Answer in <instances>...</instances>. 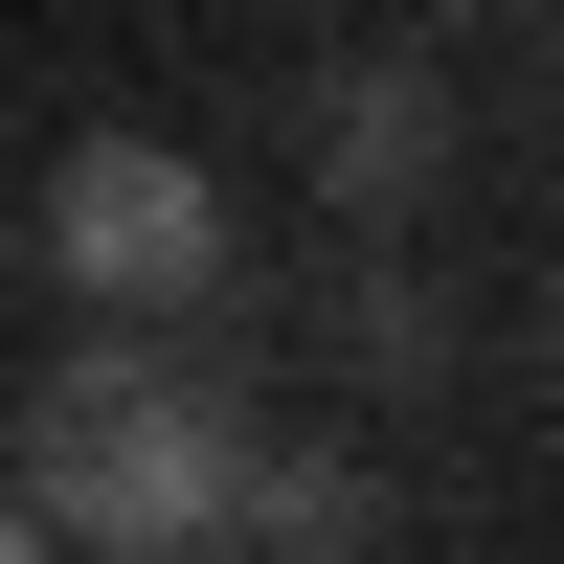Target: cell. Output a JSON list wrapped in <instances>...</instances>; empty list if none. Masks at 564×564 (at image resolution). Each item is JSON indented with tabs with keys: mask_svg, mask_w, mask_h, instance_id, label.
Masks as SVG:
<instances>
[{
	"mask_svg": "<svg viewBox=\"0 0 564 564\" xmlns=\"http://www.w3.org/2000/svg\"><path fill=\"white\" fill-rule=\"evenodd\" d=\"M23 520H45V542H90V564H204L226 520H249V406L159 384V361H90V384L45 406Z\"/></svg>",
	"mask_w": 564,
	"mask_h": 564,
	"instance_id": "obj_1",
	"label": "cell"
},
{
	"mask_svg": "<svg viewBox=\"0 0 564 564\" xmlns=\"http://www.w3.org/2000/svg\"><path fill=\"white\" fill-rule=\"evenodd\" d=\"M45 271H68V294H113V316L204 294V271H226V204H204V159H159V135H90V159L45 181Z\"/></svg>",
	"mask_w": 564,
	"mask_h": 564,
	"instance_id": "obj_2",
	"label": "cell"
},
{
	"mask_svg": "<svg viewBox=\"0 0 564 564\" xmlns=\"http://www.w3.org/2000/svg\"><path fill=\"white\" fill-rule=\"evenodd\" d=\"M316 181H339V204H430V181H452V90L406 68V45L339 68V90H316Z\"/></svg>",
	"mask_w": 564,
	"mask_h": 564,
	"instance_id": "obj_3",
	"label": "cell"
},
{
	"mask_svg": "<svg viewBox=\"0 0 564 564\" xmlns=\"http://www.w3.org/2000/svg\"><path fill=\"white\" fill-rule=\"evenodd\" d=\"M249 542H294V564H361V475H339V452H249Z\"/></svg>",
	"mask_w": 564,
	"mask_h": 564,
	"instance_id": "obj_4",
	"label": "cell"
},
{
	"mask_svg": "<svg viewBox=\"0 0 564 564\" xmlns=\"http://www.w3.org/2000/svg\"><path fill=\"white\" fill-rule=\"evenodd\" d=\"M339 339L384 361V384H430V361H452V316H430V271H361V294H339Z\"/></svg>",
	"mask_w": 564,
	"mask_h": 564,
	"instance_id": "obj_5",
	"label": "cell"
},
{
	"mask_svg": "<svg viewBox=\"0 0 564 564\" xmlns=\"http://www.w3.org/2000/svg\"><path fill=\"white\" fill-rule=\"evenodd\" d=\"M0 564H68V542H45V520H23V497H0Z\"/></svg>",
	"mask_w": 564,
	"mask_h": 564,
	"instance_id": "obj_6",
	"label": "cell"
},
{
	"mask_svg": "<svg viewBox=\"0 0 564 564\" xmlns=\"http://www.w3.org/2000/svg\"><path fill=\"white\" fill-rule=\"evenodd\" d=\"M542 384H564V316H542Z\"/></svg>",
	"mask_w": 564,
	"mask_h": 564,
	"instance_id": "obj_7",
	"label": "cell"
},
{
	"mask_svg": "<svg viewBox=\"0 0 564 564\" xmlns=\"http://www.w3.org/2000/svg\"><path fill=\"white\" fill-rule=\"evenodd\" d=\"M430 23H475V0H430Z\"/></svg>",
	"mask_w": 564,
	"mask_h": 564,
	"instance_id": "obj_8",
	"label": "cell"
},
{
	"mask_svg": "<svg viewBox=\"0 0 564 564\" xmlns=\"http://www.w3.org/2000/svg\"><path fill=\"white\" fill-rule=\"evenodd\" d=\"M204 564H226V542H204Z\"/></svg>",
	"mask_w": 564,
	"mask_h": 564,
	"instance_id": "obj_9",
	"label": "cell"
}]
</instances>
